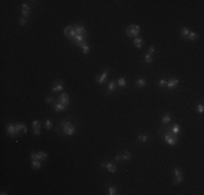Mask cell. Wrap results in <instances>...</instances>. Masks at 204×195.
<instances>
[{
  "label": "cell",
  "mask_w": 204,
  "mask_h": 195,
  "mask_svg": "<svg viewBox=\"0 0 204 195\" xmlns=\"http://www.w3.org/2000/svg\"><path fill=\"white\" fill-rule=\"evenodd\" d=\"M66 105H64V104H62V103H60V102H58V103H56L54 104V106H53V108H54V111L56 112H62V111H65L66 109Z\"/></svg>",
  "instance_id": "4fadbf2b"
},
{
  "label": "cell",
  "mask_w": 204,
  "mask_h": 195,
  "mask_svg": "<svg viewBox=\"0 0 204 195\" xmlns=\"http://www.w3.org/2000/svg\"><path fill=\"white\" fill-rule=\"evenodd\" d=\"M22 15H23V18H25V19H27L29 16V11H25V10H22Z\"/></svg>",
  "instance_id": "d6a6232c"
},
{
  "label": "cell",
  "mask_w": 204,
  "mask_h": 195,
  "mask_svg": "<svg viewBox=\"0 0 204 195\" xmlns=\"http://www.w3.org/2000/svg\"><path fill=\"white\" fill-rule=\"evenodd\" d=\"M174 173H175V177H174V179H173V183H175V184L181 183L182 181H184V177H182L181 169H179V168L176 167V168L174 169Z\"/></svg>",
  "instance_id": "3957f363"
},
{
  "label": "cell",
  "mask_w": 204,
  "mask_h": 195,
  "mask_svg": "<svg viewBox=\"0 0 204 195\" xmlns=\"http://www.w3.org/2000/svg\"><path fill=\"white\" fill-rule=\"evenodd\" d=\"M118 86L122 87V88H124V87L126 86V79L124 77H120L119 79H118Z\"/></svg>",
  "instance_id": "4316f807"
},
{
  "label": "cell",
  "mask_w": 204,
  "mask_h": 195,
  "mask_svg": "<svg viewBox=\"0 0 204 195\" xmlns=\"http://www.w3.org/2000/svg\"><path fill=\"white\" fill-rule=\"evenodd\" d=\"M136 85L139 88H142V87H144L147 85V80L144 79V78H142V77H140V78H138V79L136 80Z\"/></svg>",
  "instance_id": "ac0fdd59"
},
{
  "label": "cell",
  "mask_w": 204,
  "mask_h": 195,
  "mask_svg": "<svg viewBox=\"0 0 204 195\" xmlns=\"http://www.w3.org/2000/svg\"><path fill=\"white\" fill-rule=\"evenodd\" d=\"M20 24H21L22 26H25L26 24H27V20H26L25 18H21V19H20Z\"/></svg>",
  "instance_id": "1f68e13d"
},
{
  "label": "cell",
  "mask_w": 204,
  "mask_h": 195,
  "mask_svg": "<svg viewBox=\"0 0 204 195\" xmlns=\"http://www.w3.org/2000/svg\"><path fill=\"white\" fill-rule=\"evenodd\" d=\"M64 88V85H63V81L62 80H56V83H54L52 89H51V91L52 92H59V91H62Z\"/></svg>",
  "instance_id": "52a82bcc"
},
{
  "label": "cell",
  "mask_w": 204,
  "mask_h": 195,
  "mask_svg": "<svg viewBox=\"0 0 204 195\" xmlns=\"http://www.w3.org/2000/svg\"><path fill=\"white\" fill-rule=\"evenodd\" d=\"M75 28V32H76V35H81V36H87V30L83 25H76L74 26Z\"/></svg>",
  "instance_id": "ba28073f"
},
{
  "label": "cell",
  "mask_w": 204,
  "mask_h": 195,
  "mask_svg": "<svg viewBox=\"0 0 204 195\" xmlns=\"http://www.w3.org/2000/svg\"><path fill=\"white\" fill-rule=\"evenodd\" d=\"M179 85V79L178 78H172L169 81H167L166 86H167V89H174L176 88Z\"/></svg>",
  "instance_id": "30bf717a"
},
{
  "label": "cell",
  "mask_w": 204,
  "mask_h": 195,
  "mask_svg": "<svg viewBox=\"0 0 204 195\" xmlns=\"http://www.w3.org/2000/svg\"><path fill=\"white\" fill-rule=\"evenodd\" d=\"M166 84H167V81L165 80V79H163V78L160 79V81H158V86H160L161 88H164L165 86H166Z\"/></svg>",
  "instance_id": "f546056e"
},
{
  "label": "cell",
  "mask_w": 204,
  "mask_h": 195,
  "mask_svg": "<svg viewBox=\"0 0 204 195\" xmlns=\"http://www.w3.org/2000/svg\"><path fill=\"white\" fill-rule=\"evenodd\" d=\"M144 61H146V63H151L152 61H153V56L151 55V54H146L144 55Z\"/></svg>",
  "instance_id": "83f0119b"
},
{
  "label": "cell",
  "mask_w": 204,
  "mask_h": 195,
  "mask_svg": "<svg viewBox=\"0 0 204 195\" xmlns=\"http://www.w3.org/2000/svg\"><path fill=\"white\" fill-rule=\"evenodd\" d=\"M34 135H35V136H39L40 135V127L34 128Z\"/></svg>",
  "instance_id": "836d02e7"
},
{
  "label": "cell",
  "mask_w": 204,
  "mask_h": 195,
  "mask_svg": "<svg viewBox=\"0 0 204 195\" xmlns=\"http://www.w3.org/2000/svg\"><path fill=\"white\" fill-rule=\"evenodd\" d=\"M108 194L109 195H115V194H117V189H116V187H114V186H110L109 190H108Z\"/></svg>",
  "instance_id": "cb8c5ba5"
},
{
  "label": "cell",
  "mask_w": 204,
  "mask_h": 195,
  "mask_svg": "<svg viewBox=\"0 0 204 195\" xmlns=\"http://www.w3.org/2000/svg\"><path fill=\"white\" fill-rule=\"evenodd\" d=\"M133 43H134V46L136 47V48H138V49H141L142 43H143V40H142V38H140V37H136V38H134Z\"/></svg>",
  "instance_id": "7c38bea8"
},
{
  "label": "cell",
  "mask_w": 204,
  "mask_h": 195,
  "mask_svg": "<svg viewBox=\"0 0 204 195\" xmlns=\"http://www.w3.org/2000/svg\"><path fill=\"white\" fill-rule=\"evenodd\" d=\"M138 139H139V141L141 143H144V142H147L148 141V139H149V137L147 135H140L139 137H138Z\"/></svg>",
  "instance_id": "484cf974"
},
{
  "label": "cell",
  "mask_w": 204,
  "mask_h": 195,
  "mask_svg": "<svg viewBox=\"0 0 204 195\" xmlns=\"http://www.w3.org/2000/svg\"><path fill=\"white\" fill-rule=\"evenodd\" d=\"M108 74H109V71H108V70H105L101 75H100V76H97V77H96L97 83H98L99 85H102V84L105 81L106 77H108Z\"/></svg>",
  "instance_id": "9c48e42d"
},
{
  "label": "cell",
  "mask_w": 204,
  "mask_h": 195,
  "mask_svg": "<svg viewBox=\"0 0 204 195\" xmlns=\"http://www.w3.org/2000/svg\"><path fill=\"white\" fill-rule=\"evenodd\" d=\"M45 128L47 130H50L52 128V120H50V119H47L46 122H45Z\"/></svg>",
  "instance_id": "d4e9b609"
},
{
  "label": "cell",
  "mask_w": 204,
  "mask_h": 195,
  "mask_svg": "<svg viewBox=\"0 0 204 195\" xmlns=\"http://www.w3.org/2000/svg\"><path fill=\"white\" fill-rule=\"evenodd\" d=\"M52 101H53V97H51V95L46 98V103H51Z\"/></svg>",
  "instance_id": "f35d334b"
},
{
  "label": "cell",
  "mask_w": 204,
  "mask_h": 195,
  "mask_svg": "<svg viewBox=\"0 0 204 195\" xmlns=\"http://www.w3.org/2000/svg\"><path fill=\"white\" fill-rule=\"evenodd\" d=\"M198 111H199V113H203V111H204V107H203V104H199L198 105Z\"/></svg>",
  "instance_id": "74e56055"
},
{
  "label": "cell",
  "mask_w": 204,
  "mask_h": 195,
  "mask_svg": "<svg viewBox=\"0 0 204 195\" xmlns=\"http://www.w3.org/2000/svg\"><path fill=\"white\" fill-rule=\"evenodd\" d=\"M125 33H126V35L128 37H135V38H136V37H138V35H139V33H140V27H139V25L133 24V25L127 27Z\"/></svg>",
  "instance_id": "7a4b0ae2"
},
{
  "label": "cell",
  "mask_w": 204,
  "mask_h": 195,
  "mask_svg": "<svg viewBox=\"0 0 204 195\" xmlns=\"http://www.w3.org/2000/svg\"><path fill=\"white\" fill-rule=\"evenodd\" d=\"M7 132H8V135L10 137H14L15 135H18V133H16V130H15V125L9 124L8 127H7Z\"/></svg>",
  "instance_id": "8fae6325"
},
{
  "label": "cell",
  "mask_w": 204,
  "mask_h": 195,
  "mask_svg": "<svg viewBox=\"0 0 204 195\" xmlns=\"http://www.w3.org/2000/svg\"><path fill=\"white\" fill-rule=\"evenodd\" d=\"M58 102H60V103L68 106V105H70V97H68V94L67 93H62L60 97L58 98Z\"/></svg>",
  "instance_id": "8992f818"
},
{
  "label": "cell",
  "mask_w": 204,
  "mask_h": 195,
  "mask_svg": "<svg viewBox=\"0 0 204 195\" xmlns=\"http://www.w3.org/2000/svg\"><path fill=\"white\" fill-rule=\"evenodd\" d=\"M114 159L115 160H122V156L120 155H115L114 156Z\"/></svg>",
  "instance_id": "ab89813d"
},
{
  "label": "cell",
  "mask_w": 204,
  "mask_h": 195,
  "mask_svg": "<svg viewBox=\"0 0 204 195\" xmlns=\"http://www.w3.org/2000/svg\"><path fill=\"white\" fill-rule=\"evenodd\" d=\"M64 35L67 37L70 40H73L74 37L76 36V32H75V28L73 26H66L64 28Z\"/></svg>",
  "instance_id": "277c9868"
},
{
  "label": "cell",
  "mask_w": 204,
  "mask_h": 195,
  "mask_svg": "<svg viewBox=\"0 0 204 195\" xmlns=\"http://www.w3.org/2000/svg\"><path fill=\"white\" fill-rule=\"evenodd\" d=\"M154 52H155V48H154L153 46L149 47V51H148V53H149V54H151V55H152V54H153Z\"/></svg>",
  "instance_id": "e575fe53"
},
{
  "label": "cell",
  "mask_w": 204,
  "mask_h": 195,
  "mask_svg": "<svg viewBox=\"0 0 204 195\" xmlns=\"http://www.w3.org/2000/svg\"><path fill=\"white\" fill-rule=\"evenodd\" d=\"M62 128H63V132H64L65 136H73L76 132L75 126L72 125V122L68 121V120L62 121Z\"/></svg>",
  "instance_id": "6da1fadb"
},
{
  "label": "cell",
  "mask_w": 204,
  "mask_h": 195,
  "mask_svg": "<svg viewBox=\"0 0 204 195\" xmlns=\"http://www.w3.org/2000/svg\"><path fill=\"white\" fill-rule=\"evenodd\" d=\"M130 158H131V154L129 152H125L122 156V160H124V162H128Z\"/></svg>",
  "instance_id": "603a6c76"
},
{
  "label": "cell",
  "mask_w": 204,
  "mask_h": 195,
  "mask_svg": "<svg viewBox=\"0 0 204 195\" xmlns=\"http://www.w3.org/2000/svg\"><path fill=\"white\" fill-rule=\"evenodd\" d=\"M189 33H190V29L188 28V27H182L181 28V37H184V38H187L189 35Z\"/></svg>",
  "instance_id": "7402d4cb"
},
{
  "label": "cell",
  "mask_w": 204,
  "mask_h": 195,
  "mask_svg": "<svg viewBox=\"0 0 204 195\" xmlns=\"http://www.w3.org/2000/svg\"><path fill=\"white\" fill-rule=\"evenodd\" d=\"M15 130H16V133H20V132L26 133L27 132V128L23 124H16L15 125Z\"/></svg>",
  "instance_id": "5bb4252c"
},
{
  "label": "cell",
  "mask_w": 204,
  "mask_h": 195,
  "mask_svg": "<svg viewBox=\"0 0 204 195\" xmlns=\"http://www.w3.org/2000/svg\"><path fill=\"white\" fill-rule=\"evenodd\" d=\"M171 120H172L171 114H169V113H166V114H165L163 117H162V120H161V121H162V124H163V125H167Z\"/></svg>",
  "instance_id": "e0dca14e"
},
{
  "label": "cell",
  "mask_w": 204,
  "mask_h": 195,
  "mask_svg": "<svg viewBox=\"0 0 204 195\" xmlns=\"http://www.w3.org/2000/svg\"><path fill=\"white\" fill-rule=\"evenodd\" d=\"M22 10H25V11H29L30 8L28 5H26V3H24V5H22Z\"/></svg>",
  "instance_id": "8d00e7d4"
},
{
  "label": "cell",
  "mask_w": 204,
  "mask_h": 195,
  "mask_svg": "<svg viewBox=\"0 0 204 195\" xmlns=\"http://www.w3.org/2000/svg\"><path fill=\"white\" fill-rule=\"evenodd\" d=\"M179 132H180V127L178 125H174V127H173V133L174 135H178Z\"/></svg>",
  "instance_id": "f1b7e54d"
},
{
  "label": "cell",
  "mask_w": 204,
  "mask_h": 195,
  "mask_svg": "<svg viewBox=\"0 0 204 195\" xmlns=\"http://www.w3.org/2000/svg\"><path fill=\"white\" fill-rule=\"evenodd\" d=\"M164 139H165V141H166L167 144H169V145H175L176 143H177V141H178V138H177V136L176 135H174V136L166 135Z\"/></svg>",
  "instance_id": "5b68a950"
},
{
  "label": "cell",
  "mask_w": 204,
  "mask_h": 195,
  "mask_svg": "<svg viewBox=\"0 0 204 195\" xmlns=\"http://www.w3.org/2000/svg\"><path fill=\"white\" fill-rule=\"evenodd\" d=\"M199 38V35L196 33H194V32H190L189 33V35H188V37H187V39H189V40H196Z\"/></svg>",
  "instance_id": "ffe728a7"
},
{
  "label": "cell",
  "mask_w": 204,
  "mask_h": 195,
  "mask_svg": "<svg viewBox=\"0 0 204 195\" xmlns=\"http://www.w3.org/2000/svg\"><path fill=\"white\" fill-rule=\"evenodd\" d=\"M39 154H40V156H41V159L43 160H45V159H47V157H48V154L45 152V151H40L39 152Z\"/></svg>",
  "instance_id": "4dcf8cb0"
},
{
  "label": "cell",
  "mask_w": 204,
  "mask_h": 195,
  "mask_svg": "<svg viewBox=\"0 0 204 195\" xmlns=\"http://www.w3.org/2000/svg\"><path fill=\"white\" fill-rule=\"evenodd\" d=\"M33 127L34 128H36V127H40V125H39V120H38V119H35V120H34L33 121Z\"/></svg>",
  "instance_id": "d590c367"
},
{
  "label": "cell",
  "mask_w": 204,
  "mask_h": 195,
  "mask_svg": "<svg viewBox=\"0 0 204 195\" xmlns=\"http://www.w3.org/2000/svg\"><path fill=\"white\" fill-rule=\"evenodd\" d=\"M78 47H79V48H81L83 53H84V54H88V52H89V46H88V43L86 42V41L81 42V43H79V44H78Z\"/></svg>",
  "instance_id": "9a60e30c"
},
{
  "label": "cell",
  "mask_w": 204,
  "mask_h": 195,
  "mask_svg": "<svg viewBox=\"0 0 204 195\" xmlns=\"http://www.w3.org/2000/svg\"><path fill=\"white\" fill-rule=\"evenodd\" d=\"M116 89V86H115V83L114 81H111V83L109 84V89H108V91H106V94H109V93H112V92L114 91Z\"/></svg>",
  "instance_id": "44dd1931"
},
{
  "label": "cell",
  "mask_w": 204,
  "mask_h": 195,
  "mask_svg": "<svg viewBox=\"0 0 204 195\" xmlns=\"http://www.w3.org/2000/svg\"><path fill=\"white\" fill-rule=\"evenodd\" d=\"M30 165H32V167H33L34 169H40L41 167H43V164H41V162H40V160H38V159L32 160Z\"/></svg>",
  "instance_id": "2e32d148"
},
{
  "label": "cell",
  "mask_w": 204,
  "mask_h": 195,
  "mask_svg": "<svg viewBox=\"0 0 204 195\" xmlns=\"http://www.w3.org/2000/svg\"><path fill=\"white\" fill-rule=\"evenodd\" d=\"M105 168L108 169V171H110V172H115L116 166L114 165L113 163H105Z\"/></svg>",
  "instance_id": "d6986e66"
}]
</instances>
